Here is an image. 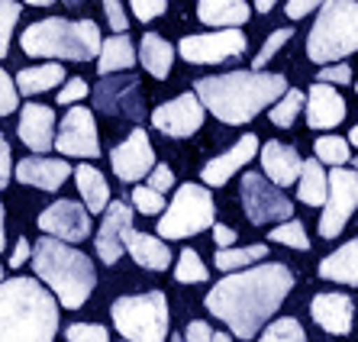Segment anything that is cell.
I'll use <instances>...</instances> for the list:
<instances>
[{"label": "cell", "instance_id": "6da1fadb", "mask_svg": "<svg viewBox=\"0 0 358 342\" xmlns=\"http://www.w3.org/2000/svg\"><path fill=\"white\" fill-rule=\"evenodd\" d=\"M294 291V271L281 262H259L220 278L207 291V310L229 326L236 339H252L265 329L287 294Z\"/></svg>", "mask_w": 358, "mask_h": 342}, {"label": "cell", "instance_id": "7a4b0ae2", "mask_svg": "<svg viewBox=\"0 0 358 342\" xmlns=\"http://www.w3.org/2000/svg\"><path fill=\"white\" fill-rule=\"evenodd\" d=\"M287 91V78L278 71H226L194 81V97L220 123H252L265 107H275Z\"/></svg>", "mask_w": 358, "mask_h": 342}, {"label": "cell", "instance_id": "3957f363", "mask_svg": "<svg viewBox=\"0 0 358 342\" xmlns=\"http://www.w3.org/2000/svg\"><path fill=\"white\" fill-rule=\"evenodd\" d=\"M59 304L36 278L0 281V342H55Z\"/></svg>", "mask_w": 358, "mask_h": 342}, {"label": "cell", "instance_id": "277c9868", "mask_svg": "<svg viewBox=\"0 0 358 342\" xmlns=\"http://www.w3.org/2000/svg\"><path fill=\"white\" fill-rule=\"evenodd\" d=\"M29 259H33L36 278L52 291V301H59L65 310H78L87 304V297L97 287V271L87 252L65 245L59 239L42 236L36 245H29Z\"/></svg>", "mask_w": 358, "mask_h": 342}, {"label": "cell", "instance_id": "5b68a950", "mask_svg": "<svg viewBox=\"0 0 358 342\" xmlns=\"http://www.w3.org/2000/svg\"><path fill=\"white\" fill-rule=\"evenodd\" d=\"M100 36L94 20H65V17H45L26 26L20 36L26 55L33 59H55L62 62H91L100 52Z\"/></svg>", "mask_w": 358, "mask_h": 342}, {"label": "cell", "instance_id": "8992f818", "mask_svg": "<svg viewBox=\"0 0 358 342\" xmlns=\"http://www.w3.org/2000/svg\"><path fill=\"white\" fill-rule=\"evenodd\" d=\"M358 49V3L355 0H326L307 36V55L317 65H339Z\"/></svg>", "mask_w": 358, "mask_h": 342}, {"label": "cell", "instance_id": "52a82bcc", "mask_svg": "<svg viewBox=\"0 0 358 342\" xmlns=\"http://www.w3.org/2000/svg\"><path fill=\"white\" fill-rule=\"evenodd\" d=\"M110 317L117 333L126 342H165L168 339V297L165 291H145V294H126L110 304Z\"/></svg>", "mask_w": 358, "mask_h": 342}, {"label": "cell", "instance_id": "ba28073f", "mask_svg": "<svg viewBox=\"0 0 358 342\" xmlns=\"http://www.w3.org/2000/svg\"><path fill=\"white\" fill-rule=\"evenodd\" d=\"M217 223V204H213V194L203 187V184H181L175 191V197L168 201L165 217L159 220V239H191V236L203 233Z\"/></svg>", "mask_w": 358, "mask_h": 342}, {"label": "cell", "instance_id": "9c48e42d", "mask_svg": "<svg viewBox=\"0 0 358 342\" xmlns=\"http://www.w3.org/2000/svg\"><path fill=\"white\" fill-rule=\"evenodd\" d=\"M239 201H242V210H245V217H249L252 226L294 220V201L284 197L275 184H268L259 171H245V175H242Z\"/></svg>", "mask_w": 358, "mask_h": 342}, {"label": "cell", "instance_id": "30bf717a", "mask_svg": "<svg viewBox=\"0 0 358 342\" xmlns=\"http://www.w3.org/2000/svg\"><path fill=\"white\" fill-rule=\"evenodd\" d=\"M358 207V175L352 168H333L326 171V204L320 217V236L336 239L342 236L345 223L352 220Z\"/></svg>", "mask_w": 358, "mask_h": 342}, {"label": "cell", "instance_id": "8fae6325", "mask_svg": "<svg viewBox=\"0 0 358 342\" xmlns=\"http://www.w3.org/2000/svg\"><path fill=\"white\" fill-rule=\"evenodd\" d=\"M249 49V39L242 29H217V33L184 36L178 42V55L191 65H217V62L236 59Z\"/></svg>", "mask_w": 358, "mask_h": 342}, {"label": "cell", "instance_id": "7c38bea8", "mask_svg": "<svg viewBox=\"0 0 358 342\" xmlns=\"http://www.w3.org/2000/svg\"><path fill=\"white\" fill-rule=\"evenodd\" d=\"M52 149L59 152L62 159L65 155H75V159H97L100 155V136H97V123H94V113L87 107H71L62 117V126L55 139H52Z\"/></svg>", "mask_w": 358, "mask_h": 342}, {"label": "cell", "instance_id": "4fadbf2b", "mask_svg": "<svg viewBox=\"0 0 358 342\" xmlns=\"http://www.w3.org/2000/svg\"><path fill=\"white\" fill-rule=\"evenodd\" d=\"M94 107L110 117L142 123V84L136 75H110L94 87Z\"/></svg>", "mask_w": 358, "mask_h": 342}, {"label": "cell", "instance_id": "5bb4252c", "mask_svg": "<svg viewBox=\"0 0 358 342\" xmlns=\"http://www.w3.org/2000/svg\"><path fill=\"white\" fill-rule=\"evenodd\" d=\"M203 120H207V110L200 107V101L191 91L178 94L175 101H168L152 110V126L159 133L171 136V139H191L194 133H200Z\"/></svg>", "mask_w": 358, "mask_h": 342}, {"label": "cell", "instance_id": "9a60e30c", "mask_svg": "<svg viewBox=\"0 0 358 342\" xmlns=\"http://www.w3.org/2000/svg\"><path fill=\"white\" fill-rule=\"evenodd\" d=\"M110 165H113V175H117L120 181L139 184L152 168L159 165V162H155V149H152L149 133H145L142 126H136L133 133L110 152Z\"/></svg>", "mask_w": 358, "mask_h": 342}, {"label": "cell", "instance_id": "2e32d148", "mask_svg": "<svg viewBox=\"0 0 358 342\" xmlns=\"http://www.w3.org/2000/svg\"><path fill=\"white\" fill-rule=\"evenodd\" d=\"M36 226L49 239H59L65 245H71V242H84L91 236V213L78 201H55L39 213Z\"/></svg>", "mask_w": 358, "mask_h": 342}, {"label": "cell", "instance_id": "e0dca14e", "mask_svg": "<svg viewBox=\"0 0 358 342\" xmlns=\"http://www.w3.org/2000/svg\"><path fill=\"white\" fill-rule=\"evenodd\" d=\"M133 229V207L123 201L107 204L103 210V223H100L97 236H94V249L103 265H117L123 255V233Z\"/></svg>", "mask_w": 358, "mask_h": 342}, {"label": "cell", "instance_id": "ac0fdd59", "mask_svg": "<svg viewBox=\"0 0 358 342\" xmlns=\"http://www.w3.org/2000/svg\"><path fill=\"white\" fill-rule=\"evenodd\" d=\"M259 136L255 133H245L239 142H233L229 149L223 152V155H217V159H210L207 165L200 168V178H203V187H223L226 181L233 175H239L242 165H249L255 155H259Z\"/></svg>", "mask_w": 358, "mask_h": 342}, {"label": "cell", "instance_id": "d6986e66", "mask_svg": "<svg viewBox=\"0 0 358 342\" xmlns=\"http://www.w3.org/2000/svg\"><path fill=\"white\" fill-rule=\"evenodd\" d=\"M303 110H307V126H313V129H333V126L345 123V113H349L345 97L336 87L317 81L303 94Z\"/></svg>", "mask_w": 358, "mask_h": 342}, {"label": "cell", "instance_id": "ffe728a7", "mask_svg": "<svg viewBox=\"0 0 358 342\" xmlns=\"http://www.w3.org/2000/svg\"><path fill=\"white\" fill-rule=\"evenodd\" d=\"M259 159H262V168H265V181L275 184V187H291L294 181L300 178V152L287 142H278V139H268L265 145L259 149Z\"/></svg>", "mask_w": 358, "mask_h": 342}, {"label": "cell", "instance_id": "44dd1931", "mask_svg": "<svg viewBox=\"0 0 358 342\" xmlns=\"http://www.w3.org/2000/svg\"><path fill=\"white\" fill-rule=\"evenodd\" d=\"M310 317L317 320L326 333L349 336L352 333V317H355V301H352L349 294H339V291L317 294V297L310 301Z\"/></svg>", "mask_w": 358, "mask_h": 342}, {"label": "cell", "instance_id": "7402d4cb", "mask_svg": "<svg viewBox=\"0 0 358 342\" xmlns=\"http://www.w3.org/2000/svg\"><path fill=\"white\" fill-rule=\"evenodd\" d=\"M20 139L26 149H33L36 155L52 152V139H55V110L45 104H26L20 113Z\"/></svg>", "mask_w": 358, "mask_h": 342}, {"label": "cell", "instance_id": "603a6c76", "mask_svg": "<svg viewBox=\"0 0 358 342\" xmlns=\"http://www.w3.org/2000/svg\"><path fill=\"white\" fill-rule=\"evenodd\" d=\"M71 168L65 159H45V155H29V159L13 165V178L20 184L39 187V191H59L62 184L68 181Z\"/></svg>", "mask_w": 358, "mask_h": 342}, {"label": "cell", "instance_id": "cb8c5ba5", "mask_svg": "<svg viewBox=\"0 0 358 342\" xmlns=\"http://www.w3.org/2000/svg\"><path fill=\"white\" fill-rule=\"evenodd\" d=\"M123 252H129L136 265L149 268V271H165V268L171 265L168 242H162L159 236L139 233V229H126L123 233Z\"/></svg>", "mask_w": 358, "mask_h": 342}, {"label": "cell", "instance_id": "d4e9b609", "mask_svg": "<svg viewBox=\"0 0 358 342\" xmlns=\"http://www.w3.org/2000/svg\"><path fill=\"white\" fill-rule=\"evenodd\" d=\"M252 17V7L245 0H200L197 20L213 29H242V23Z\"/></svg>", "mask_w": 358, "mask_h": 342}, {"label": "cell", "instance_id": "484cf974", "mask_svg": "<svg viewBox=\"0 0 358 342\" xmlns=\"http://www.w3.org/2000/svg\"><path fill=\"white\" fill-rule=\"evenodd\" d=\"M75 184H78V194H81V207L87 210V213H103L110 204V184L107 178H103V171H97L94 165H78L75 171Z\"/></svg>", "mask_w": 358, "mask_h": 342}, {"label": "cell", "instance_id": "4316f807", "mask_svg": "<svg viewBox=\"0 0 358 342\" xmlns=\"http://www.w3.org/2000/svg\"><path fill=\"white\" fill-rule=\"evenodd\" d=\"M320 278L355 287L358 284V242L349 239L342 249H336L333 255H326V259L320 262Z\"/></svg>", "mask_w": 358, "mask_h": 342}, {"label": "cell", "instance_id": "83f0119b", "mask_svg": "<svg viewBox=\"0 0 358 342\" xmlns=\"http://www.w3.org/2000/svg\"><path fill=\"white\" fill-rule=\"evenodd\" d=\"M136 65V49L129 36H110V39L100 42L97 52V71L103 78L110 75H126V68Z\"/></svg>", "mask_w": 358, "mask_h": 342}, {"label": "cell", "instance_id": "f1b7e54d", "mask_svg": "<svg viewBox=\"0 0 358 342\" xmlns=\"http://www.w3.org/2000/svg\"><path fill=\"white\" fill-rule=\"evenodd\" d=\"M139 62L152 78L165 81L171 75V62H175V45L159 33H145L139 42Z\"/></svg>", "mask_w": 358, "mask_h": 342}, {"label": "cell", "instance_id": "f546056e", "mask_svg": "<svg viewBox=\"0 0 358 342\" xmlns=\"http://www.w3.org/2000/svg\"><path fill=\"white\" fill-rule=\"evenodd\" d=\"M65 84V68L49 62V65H33V68H23L17 71L13 78V87H17L20 97H36V94H45L52 87Z\"/></svg>", "mask_w": 358, "mask_h": 342}, {"label": "cell", "instance_id": "4dcf8cb0", "mask_svg": "<svg viewBox=\"0 0 358 342\" xmlns=\"http://www.w3.org/2000/svg\"><path fill=\"white\" fill-rule=\"evenodd\" d=\"M297 197H300V204H307V207H323L326 204V171L317 159H307L300 165Z\"/></svg>", "mask_w": 358, "mask_h": 342}, {"label": "cell", "instance_id": "1f68e13d", "mask_svg": "<svg viewBox=\"0 0 358 342\" xmlns=\"http://www.w3.org/2000/svg\"><path fill=\"white\" fill-rule=\"evenodd\" d=\"M268 255V245L265 242H255V245H233V249H217L213 252V262H217L220 271L233 275V271H242V268H252L259 265L262 259Z\"/></svg>", "mask_w": 358, "mask_h": 342}, {"label": "cell", "instance_id": "d6a6232c", "mask_svg": "<svg viewBox=\"0 0 358 342\" xmlns=\"http://www.w3.org/2000/svg\"><path fill=\"white\" fill-rule=\"evenodd\" d=\"M313 159H317L320 165L342 168L345 162H352V149L342 136H320V139L313 142Z\"/></svg>", "mask_w": 358, "mask_h": 342}, {"label": "cell", "instance_id": "836d02e7", "mask_svg": "<svg viewBox=\"0 0 358 342\" xmlns=\"http://www.w3.org/2000/svg\"><path fill=\"white\" fill-rule=\"evenodd\" d=\"M300 110H303V94H300L297 87H287L281 101H278L275 107H268V120L275 126H281V129H291Z\"/></svg>", "mask_w": 358, "mask_h": 342}, {"label": "cell", "instance_id": "e575fe53", "mask_svg": "<svg viewBox=\"0 0 358 342\" xmlns=\"http://www.w3.org/2000/svg\"><path fill=\"white\" fill-rule=\"evenodd\" d=\"M268 239H271V242H281V245H287V249H300V252L310 249L307 226L300 223L297 217H294V220H284L281 226H275V229L268 233Z\"/></svg>", "mask_w": 358, "mask_h": 342}, {"label": "cell", "instance_id": "d590c367", "mask_svg": "<svg viewBox=\"0 0 358 342\" xmlns=\"http://www.w3.org/2000/svg\"><path fill=\"white\" fill-rule=\"evenodd\" d=\"M175 278L181 284H203L210 278V271H207V265L200 262V255L194 249H181L178 265H175Z\"/></svg>", "mask_w": 358, "mask_h": 342}, {"label": "cell", "instance_id": "8d00e7d4", "mask_svg": "<svg viewBox=\"0 0 358 342\" xmlns=\"http://www.w3.org/2000/svg\"><path fill=\"white\" fill-rule=\"evenodd\" d=\"M259 342H307V329L294 317H281L275 323H268V329L262 333Z\"/></svg>", "mask_w": 358, "mask_h": 342}, {"label": "cell", "instance_id": "74e56055", "mask_svg": "<svg viewBox=\"0 0 358 342\" xmlns=\"http://www.w3.org/2000/svg\"><path fill=\"white\" fill-rule=\"evenodd\" d=\"M291 39H294V29H291V26H281V29H275V33L265 39V45L259 49V55H255V62H252L249 71H262V68H265L268 62H271L278 52H281V45H287Z\"/></svg>", "mask_w": 358, "mask_h": 342}, {"label": "cell", "instance_id": "f35d334b", "mask_svg": "<svg viewBox=\"0 0 358 342\" xmlns=\"http://www.w3.org/2000/svg\"><path fill=\"white\" fill-rule=\"evenodd\" d=\"M20 13H23V3L0 0V59L10 52V36H13V29H17Z\"/></svg>", "mask_w": 358, "mask_h": 342}, {"label": "cell", "instance_id": "ab89813d", "mask_svg": "<svg viewBox=\"0 0 358 342\" xmlns=\"http://www.w3.org/2000/svg\"><path fill=\"white\" fill-rule=\"evenodd\" d=\"M129 201H133V207L139 210V213H149V217H155V213H162V210H165V197H162V194H155V191H149L145 184H136Z\"/></svg>", "mask_w": 358, "mask_h": 342}, {"label": "cell", "instance_id": "60d3db41", "mask_svg": "<svg viewBox=\"0 0 358 342\" xmlns=\"http://www.w3.org/2000/svg\"><path fill=\"white\" fill-rule=\"evenodd\" d=\"M68 342H110V329H103L100 323H71L65 329Z\"/></svg>", "mask_w": 358, "mask_h": 342}, {"label": "cell", "instance_id": "b9f144b4", "mask_svg": "<svg viewBox=\"0 0 358 342\" xmlns=\"http://www.w3.org/2000/svg\"><path fill=\"white\" fill-rule=\"evenodd\" d=\"M17 107H20V94L13 87V78H10V71L0 68V117H10Z\"/></svg>", "mask_w": 358, "mask_h": 342}, {"label": "cell", "instance_id": "7bdbcfd3", "mask_svg": "<svg viewBox=\"0 0 358 342\" xmlns=\"http://www.w3.org/2000/svg\"><path fill=\"white\" fill-rule=\"evenodd\" d=\"M145 178H149V181H145V187H149V191H155V194H162V197H165V191H171V187H175V171H171L168 165H155Z\"/></svg>", "mask_w": 358, "mask_h": 342}, {"label": "cell", "instance_id": "ee69618b", "mask_svg": "<svg viewBox=\"0 0 358 342\" xmlns=\"http://www.w3.org/2000/svg\"><path fill=\"white\" fill-rule=\"evenodd\" d=\"M81 97H87V81H84V78H68L59 87V97H55V101L65 104V107H75Z\"/></svg>", "mask_w": 358, "mask_h": 342}, {"label": "cell", "instance_id": "f6af8a7d", "mask_svg": "<svg viewBox=\"0 0 358 342\" xmlns=\"http://www.w3.org/2000/svg\"><path fill=\"white\" fill-rule=\"evenodd\" d=\"M129 10H133V17L139 20V23H152L155 17H162L168 10L165 0H133L129 3Z\"/></svg>", "mask_w": 358, "mask_h": 342}, {"label": "cell", "instance_id": "bcb514c9", "mask_svg": "<svg viewBox=\"0 0 358 342\" xmlns=\"http://www.w3.org/2000/svg\"><path fill=\"white\" fill-rule=\"evenodd\" d=\"M103 13H107L110 29H113L117 36H126V29H129V17H126L123 3H120V0H107V3H103Z\"/></svg>", "mask_w": 358, "mask_h": 342}, {"label": "cell", "instance_id": "7dc6e473", "mask_svg": "<svg viewBox=\"0 0 358 342\" xmlns=\"http://www.w3.org/2000/svg\"><path fill=\"white\" fill-rule=\"evenodd\" d=\"M317 84H352V68L349 65H326V68H320L317 71Z\"/></svg>", "mask_w": 358, "mask_h": 342}, {"label": "cell", "instance_id": "c3c4849f", "mask_svg": "<svg viewBox=\"0 0 358 342\" xmlns=\"http://www.w3.org/2000/svg\"><path fill=\"white\" fill-rule=\"evenodd\" d=\"M210 339H213V329H210V323H203V320H191V323L184 326L181 342H210Z\"/></svg>", "mask_w": 358, "mask_h": 342}, {"label": "cell", "instance_id": "681fc988", "mask_svg": "<svg viewBox=\"0 0 358 342\" xmlns=\"http://www.w3.org/2000/svg\"><path fill=\"white\" fill-rule=\"evenodd\" d=\"M10 175H13V155H10V142L7 136L0 133V191L10 184Z\"/></svg>", "mask_w": 358, "mask_h": 342}, {"label": "cell", "instance_id": "f907efd6", "mask_svg": "<svg viewBox=\"0 0 358 342\" xmlns=\"http://www.w3.org/2000/svg\"><path fill=\"white\" fill-rule=\"evenodd\" d=\"M213 242H217V249H233L236 229L233 226H223V223H213Z\"/></svg>", "mask_w": 358, "mask_h": 342}, {"label": "cell", "instance_id": "816d5d0a", "mask_svg": "<svg viewBox=\"0 0 358 342\" xmlns=\"http://www.w3.org/2000/svg\"><path fill=\"white\" fill-rule=\"evenodd\" d=\"M317 7H320L317 0H291L284 10H287V20H300V17H307V13H313Z\"/></svg>", "mask_w": 358, "mask_h": 342}, {"label": "cell", "instance_id": "f5cc1de1", "mask_svg": "<svg viewBox=\"0 0 358 342\" xmlns=\"http://www.w3.org/2000/svg\"><path fill=\"white\" fill-rule=\"evenodd\" d=\"M29 245H33V242L26 239V236H20L17 245H13V255H10V268H23L26 262H29Z\"/></svg>", "mask_w": 358, "mask_h": 342}, {"label": "cell", "instance_id": "db71d44e", "mask_svg": "<svg viewBox=\"0 0 358 342\" xmlns=\"http://www.w3.org/2000/svg\"><path fill=\"white\" fill-rule=\"evenodd\" d=\"M255 10H259V13H271V10H275V0H259Z\"/></svg>", "mask_w": 358, "mask_h": 342}, {"label": "cell", "instance_id": "11a10c76", "mask_svg": "<svg viewBox=\"0 0 358 342\" xmlns=\"http://www.w3.org/2000/svg\"><path fill=\"white\" fill-rule=\"evenodd\" d=\"M7 245V233H3V204H0V252Z\"/></svg>", "mask_w": 358, "mask_h": 342}, {"label": "cell", "instance_id": "9f6ffc18", "mask_svg": "<svg viewBox=\"0 0 358 342\" xmlns=\"http://www.w3.org/2000/svg\"><path fill=\"white\" fill-rule=\"evenodd\" d=\"M210 342H233V336H229V333H213V339H210Z\"/></svg>", "mask_w": 358, "mask_h": 342}, {"label": "cell", "instance_id": "6f0895ef", "mask_svg": "<svg viewBox=\"0 0 358 342\" xmlns=\"http://www.w3.org/2000/svg\"><path fill=\"white\" fill-rule=\"evenodd\" d=\"M355 142H358V129H349V149L355 145Z\"/></svg>", "mask_w": 358, "mask_h": 342}, {"label": "cell", "instance_id": "680465c9", "mask_svg": "<svg viewBox=\"0 0 358 342\" xmlns=\"http://www.w3.org/2000/svg\"><path fill=\"white\" fill-rule=\"evenodd\" d=\"M0 281H3V265H0Z\"/></svg>", "mask_w": 358, "mask_h": 342}]
</instances>
